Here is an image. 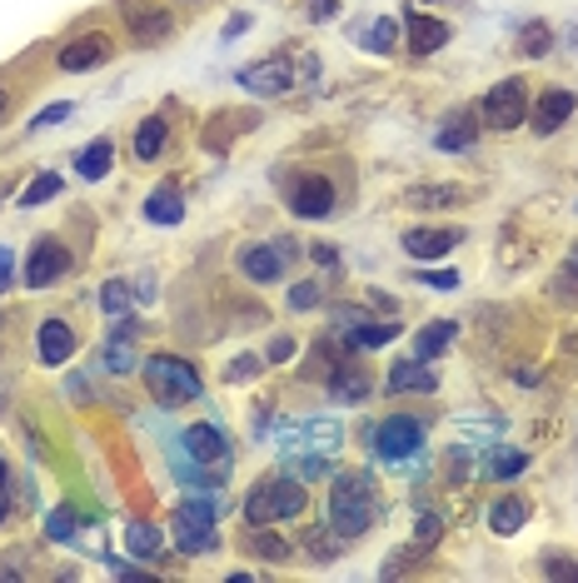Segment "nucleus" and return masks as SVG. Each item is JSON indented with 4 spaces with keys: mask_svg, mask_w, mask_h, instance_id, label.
I'll use <instances>...</instances> for the list:
<instances>
[{
    "mask_svg": "<svg viewBox=\"0 0 578 583\" xmlns=\"http://www.w3.org/2000/svg\"><path fill=\"white\" fill-rule=\"evenodd\" d=\"M379 508V489L369 469H334L330 494H324V524H330L340 539H359L369 534Z\"/></svg>",
    "mask_w": 578,
    "mask_h": 583,
    "instance_id": "1",
    "label": "nucleus"
},
{
    "mask_svg": "<svg viewBox=\"0 0 578 583\" xmlns=\"http://www.w3.org/2000/svg\"><path fill=\"white\" fill-rule=\"evenodd\" d=\"M310 508V494H304V479H289V474H269L259 479L255 489L245 494V524H289Z\"/></svg>",
    "mask_w": 578,
    "mask_h": 583,
    "instance_id": "2",
    "label": "nucleus"
},
{
    "mask_svg": "<svg viewBox=\"0 0 578 583\" xmlns=\"http://www.w3.org/2000/svg\"><path fill=\"white\" fill-rule=\"evenodd\" d=\"M145 389H151V400L160 404V410H185V404L200 400V369L190 365V359L180 355H155L151 365H145Z\"/></svg>",
    "mask_w": 578,
    "mask_h": 583,
    "instance_id": "3",
    "label": "nucleus"
},
{
    "mask_svg": "<svg viewBox=\"0 0 578 583\" xmlns=\"http://www.w3.org/2000/svg\"><path fill=\"white\" fill-rule=\"evenodd\" d=\"M529 120V80L509 76L499 86H489V96L479 100V125L489 130H519Z\"/></svg>",
    "mask_w": 578,
    "mask_h": 583,
    "instance_id": "4",
    "label": "nucleus"
},
{
    "mask_svg": "<svg viewBox=\"0 0 578 583\" xmlns=\"http://www.w3.org/2000/svg\"><path fill=\"white\" fill-rule=\"evenodd\" d=\"M365 444H375L379 459H389V464H399V459H409V453L424 449V419H409V414H394V419H385L375 434L365 429Z\"/></svg>",
    "mask_w": 578,
    "mask_h": 583,
    "instance_id": "5",
    "label": "nucleus"
},
{
    "mask_svg": "<svg viewBox=\"0 0 578 583\" xmlns=\"http://www.w3.org/2000/svg\"><path fill=\"white\" fill-rule=\"evenodd\" d=\"M115 11L125 15L130 35H135L140 45H160L175 35V15L165 11V5H151V0H115Z\"/></svg>",
    "mask_w": 578,
    "mask_h": 583,
    "instance_id": "6",
    "label": "nucleus"
},
{
    "mask_svg": "<svg viewBox=\"0 0 578 583\" xmlns=\"http://www.w3.org/2000/svg\"><path fill=\"white\" fill-rule=\"evenodd\" d=\"M235 80L249 90V96L275 100V96H289V90H294V65H289V55H265V60L245 65Z\"/></svg>",
    "mask_w": 578,
    "mask_h": 583,
    "instance_id": "7",
    "label": "nucleus"
},
{
    "mask_svg": "<svg viewBox=\"0 0 578 583\" xmlns=\"http://www.w3.org/2000/svg\"><path fill=\"white\" fill-rule=\"evenodd\" d=\"M110 55H115V41L90 31V35H76V41L65 45V51L55 55V65H60V76H86V70H100Z\"/></svg>",
    "mask_w": 578,
    "mask_h": 583,
    "instance_id": "8",
    "label": "nucleus"
},
{
    "mask_svg": "<svg viewBox=\"0 0 578 583\" xmlns=\"http://www.w3.org/2000/svg\"><path fill=\"white\" fill-rule=\"evenodd\" d=\"M70 265H76V259H70V249H65L60 239H35L31 259H25V284H31V290H45V284L65 280Z\"/></svg>",
    "mask_w": 578,
    "mask_h": 583,
    "instance_id": "9",
    "label": "nucleus"
},
{
    "mask_svg": "<svg viewBox=\"0 0 578 583\" xmlns=\"http://www.w3.org/2000/svg\"><path fill=\"white\" fill-rule=\"evenodd\" d=\"M574 110H578L574 90L554 86V90H544V96L529 105V125H534V135H554V130H564L568 120H574Z\"/></svg>",
    "mask_w": 578,
    "mask_h": 583,
    "instance_id": "10",
    "label": "nucleus"
},
{
    "mask_svg": "<svg viewBox=\"0 0 578 583\" xmlns=\"http://www.w3.org/2000/svg\"><path fill=\"white\" fill-rule=\"evenodd\" d=\"M180 449L190 459H200V464H230V439L220 424H190L180 434Z\"/></svg>",
    "mask_w": 578,
    "mask_h": 583,
    "instance_id": "11",
    "label": "nucleus"
},
{
    "mask_svg": "<svg viewBox=\"0 0 578 583\" xmlns=\"http://www.w3.org/2000/svg\"><path fill=\"white\" fill-rule=\"evenodd\" d=\"M464 239L459 225H424V229H404V255L414 259H444L454 245Z\"/></svg>",
    "mask_w": 578,
    "mask_h": 583,
    "instance_id": "12",
    "label": "nucleus"
},
{
    "mask_svg": "<svg viewBox=\"0 0 578 583\" xmlns=\"http://www.w3.org/2000/svg\"><path fill=\"white\" fill-rule=\"evenodd\" d=\"M289 210L300 220H324L334 210V184L324 180V175H310V180H300L294 190H289Z\"/></svg>",
    "mask_w": 578,
    "mask_h": 583,
    "instance_id": "13",
    "label": "nucleus"
},
{
    "mask_svg": "<svg viewBox=\"0 0 578 583\" xmlns=\"http://www.w3.org/2000/svg\"><path fill=\"white\" fill-rule=\"evenodd\" d=\"M440 374L429 369V359H399L385 379V394H434Z\"/></svg>",
    "mask_w": 578,
    "mask_h": 583,
    "instance_id": "14",
    "label": "nucleus"
},
{
    "mask_svg": "<svg viewBox=\"0 0 578 583\" xmlns=\"http://www.w3.org/2000/svg\"><path fill=\"white\" fill-rule=\"evenodd\" d=\"M449 25L434 21V15H419V11H404V41H409V55H434L449 45Z\"/></svg>",
    "mask_w": 578,
    "mask_h": 583,
    "instance_id": "15",
    "label": "nucleus"
},
{
    "mask_svg": "<svg viewBox=\"0 0 578 583\" xmlns=\"http://www.w3.org/2000/svg\"><path fill=\"white\" fill-rule=\"evenodd\" d=\"M235 265H240V274H245V280H255V284H275L279 274L289 270L285 255H279L275 245H245L235 255Z\"/></svg>",
    "mask_w": 578,
    "mask_h": 583,
    "instance_id": "16",
    "label": "nucleus"
},
{
    "mask_svg": "<svg viewBox=\"0 0 578 583\" xmlns=\"http://www.w3.org/2000/svg\"><path fill=\"white\" fill-rule=\"evenodd\" d=\"M259 125V110H220L204 125V150H230V141H240L245 130Z\"/></svg>",
    "mask_w": 578,
    "mask_h": 583,
    "instance_id": "17",
    "label": "nucleus"
},
{
    "mask_svg": "<svg viewBox=\"0 0 578 583\" xmlns=\"http://www.w3.org/2000/svg\"><path fill=\"white\" fill-rule=\"evenodd\" d=\"M35 355H41V365H65V359L76 355V329L65 319H45L35 329Z\"/></svg>",
    "mask_w": 578,
    "mask_h": 583,
    "instance_id": "18",
    "label": "nucleus"
},
{
    "mask_svg": "<svg viewBox=\"0 0 578 583\" xmlns=\"http://www.w3.org/2000/svg\"><path fill=\"white\" fill-rule=\"evenodd\" d=\"M330 394L340 404H359L369 394V369L354 365V359H340V365L330 369Z\"/></svg>",
    "mask_w": 578,
    "mask_h": 583,
    "instance_id": "19",
    "label": "nucleus"
},
{
    "mask_svg": "<svg viewBox=\"0 0 578 583\" xmlns=\"http://www.w3.org/2000/svg\"><path fill=\"white\" fill-rule=\"evenodd\" d=\"M175 479H180L185 489H210V494H214V489H220V484L230 479V469H225V464H200V459H190V453L180 449V464H175Z\"/></svg>",
    "mask_w": 578,
    "mask_h": 583,
    "instance_id": "20",
    "label": "nucleus"
},
{
    "mask_svg": "<svg viewBox=\"0 0 578 583\" xmlns=\"http://www.w3.org/2000/svg\"><path fill=\"white\" fill-rule=\"evenodd\" d=\"M474 141H479V115H469V110H459V115H449V125H440V135H434V145L440 150H474Z\"/></svg>",
    "mask_w": 578,
    "mask_h": 583,
    "instance_id": "21",
    "label": "nucleus"
},
{
    "mask_svg": "<svg viewBox=\"0 0 578 583\" xmlns=\"http://www.w3.org/2000/svg\"><path fill=\"white\" fill-rule=\"evenodd\" d=\"M524 524H529V504H524V498L509 494V498H499V504H489V529L499 534V539H514Z\"/></svg>",
    "mask_w": 578,
    "mask_h": 583,
    "instance_id": "22",
    "label": "nucleus"
},
{
    "mask_svg": "<svg viewBox=\"0 0 578 583\" xmlns=\"http://www.w3.org/2000/svg\"><path fill=\"white\" fill-rule=\"evenodd\" d=\"M454 339H459V329H454L449 319L424 324V329L414 335V359H440V355H449Z\"/></svg>",
    "mask_w": 578,
    "mask_h": 583,
    "instance_id": "23",
    "label": "nucleus"
},
{
    "mask_svg": "<svg viewBox=\"0 0 578 583\" xmlns=\"http://www.w3.org/2000/svg\"><path fill=\"white\" fill-rule=\"evenodd\" d=\"M170 534H175V549L190 553V559H200V553H214V549H220V534L204 529V524H180V518H175Z\"/></svg>",
    "mask_w": 578,
    "mask_h": 583,
    "instance_id": "24",
    "label": "nucleus"
},
{
    "mask_svg": "<svg viewBox=\"0 0 578 583\" xmlns=\"http://www.w3.org/2000/svg\"><path fill=\"white\" fill-rule=\"evenodd\" d=\"M145 220H151V225H180V220H185L180 190H175V184H160V190L145 200Z\"/></svg>",
    "mask_w": 578,
    "mask_h": 583,
    "instance_id": "25",
    "label": "nucleus"
},
{
    "mask_svg": "<svg viewBox=\"0 0 578 583\" xmlns=\"http://www.w3.org/2000/svg\"><path fill=\"white\" fill-rule=\"evenodd\" d=\"M245 549L265 563H285L289 559V543L279 534H269V524H245Z\"/></svg>",
    "mask_w": 578,
    "mask_h": 583,
    "instance_id": "26",
    "label": "nucleus"
},
{
    "mask_svg": "<svg viewBox=\"0 0 578 583\" xmlns=\"http://www.w3.org/2000/svg\"><path fill=\"white\" fill-rule=\"evenodd\" d=\"M125 549H130V559H160L165 553V534L155 529V524H125Z\"/></svg>",
    "mask_w": 578,
    "mask_h": 583,
    "instance_id": "27",
    "label": "nucleus"
},
{
    "mask_svg": "<svg viewBox=\"0 0 578 583\" xmlns=\"http://www.w3.org/2000/svg\"><path fill=\"white\" fill-rule=\"evenodd\" d=\"M175 518L180 524H204V529H214V518H220V498L204 489V494H185L180 504H175Z\"/></svg>",
    "mask_w": 578,
    "mask_h": 583,
    "instance_id": "28",
    "label": "nucleus"
},
{
    "mask_svg": "<svg viewBox=\"0 0 578 583\" xmlns=\"http://www.w3.org/2000/svg\"><path fill=\"white\" fill-rule=\"evenodd\" d=\"M165 141H170V120H165V115H151L145 125L135 130V155H140V160H160Z\"/></svg>",
    "mask_w": 578,
    "mask_h": 583,
    "instance_id": "29",
    "label": "nucleus"
},
{
    "mask_svg": "<svg viewBox=\"0 0 578 583\" xmlns=\"http://www.w3.org/2000/svg\"><path fill=\"white\" fill-rule=\"evenodd\" d=\"M389 339H399V324H354L349 335H344V345L354 349V355H365V349H379V345H389Z\"/></svg>",
    "mask_w": 578,
    "mask_h": 583,
    "instance_id": "30",
    "label": "nucleus"
},
{
    "mask_svg": "<svg viewBox=\"0 0 578 583\" xmlns=\"http://www.w3.org/2000/svg\"><path fill=\"white\" fill-rule=\"evenodd\" d=\"M340 543H344V539H340V534H334V529H330V524H320V529H304V539H300V549H304V553H310V559H314V563H334V559H340V553H344V549H340Z\"/></svg>",
    "mask_w": 578,
    "mask_h": 583,
    "instance_id": "31",
    "label": "nucleus"
},
{
    "mask_svg": "<svg viewBox=\"0 0 578 583\" xmlns=\"http://www.w3.org/2000/svg\"><path fill=\"white\" fill-rule=\"evenodd\" d=\"M524 469H529V453L524 449H493L489 459H483V474L503 479V484H509V479H519Z\"/></svg>",
    "mask_w": 578,
    "mask_h": 583,
    "instance_id": "32",
    "label": "nucleus"
},
{
    "mask_svg": "<svg viewBox=\"0 0 578 583\" xmlns=\"http://www.w3.org/2000/svg\"><path fill=\"white\" fill-rule=\"evenodd\" d=\"M110 150H115V145H110V141H90L86 150L76 155V170H80V180H105V175H110Z\"/></svg>",
    "mask_w": 578,
    "mask_h": 583,
    "instance_id": "33",
    "label": "nucleus"
},
{
    "mask_svg": "<svg viewBox=\"0 0 578 583\" xmlns=\"http://www.w3.org/2000/svg\"><path fill=\"white\" fill-rule=\"evenodd\" d=\"M464 194L454 190V184H419V190H409V205L414 210H444V205H459Z\"/></svg>",
    "mask_w": 578,
    "mask_h": 583,
    "instance_id": "34",
    "label": "nucleus"
},
{
    "mask_svg": "<svg viewBox=\"0 0 578 583\" xmlns=\"http://www.w3.org/2000/svg\"><path fill=\"white\" fill-rule=\"evenodd\" d=\"M285 464L294 469V479H334V464H330V453H285Z\"/></svg>",
    "mask_w": 578,
    "mask_h": 583,
    "instance_id": "35",
    "label": "nucleus"
},
{
    "mask_svg": "<svg viewBox=\"0 0 578 583\" xmlns=\"http://www.w3.org/2000/svg\"><path fill=\"white\" fill-rule=\"evenodd\" d=\"M100 310L110 314V319H120V314L135 310V294H130L125 280H105V290H100Z\"/></svg>",
    "mask_w": 578,
    "mask_h": 583,
    "instance_id": "36",
    "label": "nucleus"
},
{
    "mask_svg": "<svg viewBox=\"0 0 578 583\" xmlns=\"http://www.w3.org/2000/svg\"><path fill=\"white\" fill-rule=\"evenodd\" d=\"M548 45H554V35H548V25L544 21H529L524 25V35H519V55H548Z\"/></svg>",
    "mask_w": 578,
    "mask_h": 583,
    "instance_id": "37",
    "label": "nucleus"
},
{
    "mask_svg": "<svg viewBox=\"0 0 578 583\" xmlns=\"http://www.w3.org/2000/svg\"><path fill=\"white\" fill-rule=\"evenodd\" d=\"M55 194H60V175H35V180H31V190H25L21 194V205L25 210H35V205H45V200H55Z\"/></svg>",
    "mask_w": 578,
    "mask_h": 583,
    "instance_id": "38",
    "label": "nucleus"
},
{
    "mask_svg": "<svg viewBox=\"0 0 578 583\" xmlns=\"http://www.w3.org/2000/svg\"><path fill=\"white\" fill-rule=\"evenodd\" d=\"M394 41H399V25L389 21V15H379V21L369 25V35H365V45L375 55H389V51H394Z\"/></svg>",
    "mask_w": 578,
    "mask_h": 583,
    "instance_id": "39",
    "label": "nucleus"
},
{
    "mask_svg": "<svg viewBox=\"0 0 578 583\" xmlns=\"http://www.w3.org/2000/svg\"><path fill=\"white\" fill-rule=\"evenodd\" d=\"M45 534H51L55 543H70V539H76V514H70V508H51V518H45Z\"/></svg>",
    "mask_w": 578,
    "mask_h": 583,
    "instance_id": "40",
    "label": "nucleus"
},
{
    "mask_svg": "<svg viewBox=\"0 0 578 583\" xmlns=\"http://www.w3.org/2000/svg\"><path fill=\"white\" fill-rule=\"evenodd\" d=\"M105 369H110V374H130V369H135V349H130V339H110Z\"/></svg>",
    "mask_w": 578,
    "mask_h": 583,
    "instance_id": "41",
    "label": "nucleus"
},
{
    "mask_svg": "<svg viewBox=\"0 0 578 583\" xmlns=\"http://www.w3.org/2000/svg\"><path fill=\"white\" fill-rule=\"evenodd\" d=\"M440 539H444V518L424 514V518H419V529H414V549H434Z\"/></svg>",
    "mask_w": 578,
    "mask_h": 583,
    "instance_id": "42",
    "label": "nucleus"
},
{
    "mask_svg": "<svg viewBox=\"0 0 578 583\" xmlns=\"http://www.w3.org/2000/svg\"><path fill=\"white\" fill-rule=\"evenodd\" d=\"M314 304H320V284L314 280L289 284V310H314Z\"/></svg>",
    "mask_w": 578,
    "mask_h": 583,
    "instance_id": "43",
    "label": "nucleus"
},
{
    "mask_svg": "<svg viewBox=\"0 0 578 583\" xmlns=\"http://www.w3.org/2000/svg\"><path fill=\"white\" fill-rule=\"evenodd\" d=\"M294 355H300V345H294V335H275V339H269V365H289V359H294Z\"/></svg>",
    "mask_w": 578,
    "mask_h": 583,
    "instance_id": "44",
    "label": "nucleus"
},
{
    "mask_svg": "<svg viewBox=\"0 0 578 583\" xmlns=\"http://www.w3.org/2000/svg\"><path fill=\"white\" fill-rule=\"evenodd\" d=\"M544 573H548V579H574L578 583V563L558 559V553H544Z\"/></svg>",
    "mask_w": 578,
    "mask_h": 583,
    "instance_id": "45",
    "label": "nucleus"
},
{
    "mask_svg": "<svg viewBox=\"0 0 578 583\" xmlns=\"http://www.w3.org/2000/svg\"><path fill=\"white\" fill-rule=\"evenodd\" d=\"M70 110H76V105H65V100H55V105H51V110H41V115H35V120H31V130H45V125H60V120H70Z\"/></svg>",
    "mask_w": 578,
    "mask_h": 583,
    "instance_id": "46",
    "label": "nucleus"
},
{
    "mask_svg": "<svg viewBox=\"0 0 578 583\" xmlns=\"http://www.w3.org/2000/svg\"><path fill=\"white\" fill-rule=\"evenodd\" d=\"M419 280L434 284V290H459V270H424Z\"/></svg>",
    "mask_w": 578,
    "mask_h": 583,
    "instance_id": "47",
    "label": "nucleus"
},
{
    "mask_svg": "<svg viewBox=\"0 0 578 583\" xmlns=\"http://www.w3.org/2000/svg\"><path fill=\"white\" fill-rule=\"evenodd\" d=\"M259 374V359H249V355H240L235 365L225 369V379H255Z\"/></svg>",
    "mask_w": 578,
    "mask_h": 583,
    "instance_id": "48",
    "label": "nucleus"
},
{
    "mask_svg": "<svg viewBox=\"0 0 578 583\" xmlns=\"http://www.w3.org/2000/svg\"><path fill=\"white\" fill-rule=\"evenodd\" d=\"M11 280H15V255L5 245H0V294L11 290Z\"/></svg>",
    "mask_w": 578,
    "mask_h": 583,
    "instance_id": "49",
    "label": "nucleus"
},
{
    "mask_svg": "<svg viewBox=\"0 0 578 583\" xmlns=\"http://www.w3.org/2000/svg\"><path fill=\"white\" fill-rule=\"evenodd\" d=\"M310 255H314V265H324V270H334V265H340V249H334V245H314Z\"/></svg>",
    "mask_w": 578,
    "mask_h": 583,
    "instance_id": "50",
    "label": "nucleus"
},
{
    "mask_svg": "<svg viewBox=\"0 0 578 583\" xmlns=\"http://www.w3.org/2000/svg\"><path fill=\"white\" fill-rule=\"evenodd\" d=\"M340 324H365V310H359V304H340Z\"/></svg>",
    "mask_w": 578,
    "mask_h": 583,
    "instance_id": "51",
    "label": "nucleus"
},
{
    "mask_svg": "<svg viewBox=\"0 0 578 583\" xmlns=\"http://www.w3.org/2000/svg\"><path fill=\"white\" fill-rule=\"evenodd\" d=\"M275 249H279V255H285V265H294V255H300V245H294V239H289V235H279V239H275Z\"/></svg>",
    "mask_w": 578,
    "mask_h": 583,
    "instance_id": "52",
    "label": "nucleus"
},
{
    "mask_svg": "<svg viewBox=\"0 0 578 583\" xmlns=\"http://www.w3.org/2000/svg\"><path fill=\"white\" fill-rule=\"evenodd\" d=\"M245 25H249V15L240 11V15H230V25H225V41H235V35H245Z\"/></svg>",
    "mask_w": 578,
    "mask_h": 583,
    "instance_id": "53",
    "label": "nucleus"
},
{
    "mask_svg": "<svg viewBox=\"0 0 578 583\" xmlns=\"http://www.w3.org/2000/svg\"><path fill=\"white\" fill-rule=\"evenodd\" d=\"M5 110H11V90L0 86V120H5Z\"/></svg>",
    "mask_w": 578,
    "mask_h": 583,
    "instance_id": "54",
    "label": "nucleus"
},
{
    "mask_svg": "<svg viewBox=\"0 0 578 583\" xmlns=\"http://www.w3.org/2000/svg\"><path fill=\"white\" fill-rule=\"evenodd\" d=\"M568 274H574V280H578V245L568 249Z\"/></svg>",
    "mask_w": 578,
    "mask_h": 583,
    "instance_id": "55",
    "label": "nucleus"
},
{
    "mask_svg": "<svg viewBox=\"0 0 578 583\" xmlns=\"http://www.w3.org/2000/svg\"><path fill=\"white\" fill-rule=\"evenodd\" d=\"M5 514H11V498H5V489H0V524H5Z\"/></svg>",
    "mask_w": 578,
    "mask_h": 583,
    "instance_id": "56",
    "label": "nucleus"
},
{
    "mask_svg": "<svg viewBox=\"0 0 578 583\" xmlns=\"http://www.w3.org/2000/svg\"><path fill=\"white\" fill-rule=\"evenodd\" d=\"M11 484V469H5V459H0V489Z\"/></svg>",
    "mask_w": 578,
    "mask_h": 583,
    "instance_id": "57",
    "label": "nucleus"
},
{
    "mask_svg": "<svg viewBox=\"0 0 578 583\" xmlns=\"http://www.w3.org/2000/svg\"><path fill=\"white\" fill-rule=\"evenodd\" d=\"M429 5H440V0H429Z\"/></svg>",
    "mask_w": 578,
    "mask_h": 583,
    "instance_id": "58",
    "label": "nucleus"
},
{
    "mask_svg": "<svg viewBox=\"0 0 578 583\" xmlns=\"http://www.w3.org/2000/svg\"><path fill=\"white\" fill-rule=\"evenodd\" d=\"M314 5H320V0H314Z\"/></svg>",
    "mask_w": 578,
    "mask_h": 583,
    "instance_id": "59",
    "label": "nucleus"
}]
</instances>
